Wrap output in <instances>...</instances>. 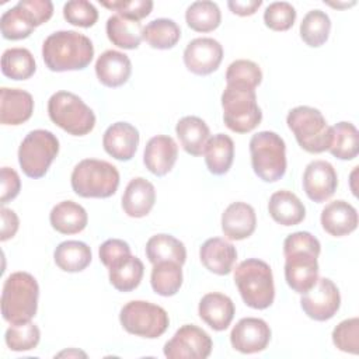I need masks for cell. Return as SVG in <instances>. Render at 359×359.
<instances>
[{
	"label": "cell",
	"mask_w": 359,
	"mask_h": 359,
	"mask_svg": "<svg viewBox=\"0 0 359 359\" xmlns=\"http://www.w3.org/2000/svg\"><path fill=\"white\" fill-rule=\"evenodd\" d=\"M91 248L77 240H67L60 243L53 252L55 264L65 272H81L91 262Z\"/></svg>",
	"instance_id": "obj_33"
},
{
	"label": "cell",
	"mask_w": 359,
	"mask_h": 359,
	"mask_svg": "<svg viewBox=\"0 0 359 359\" xmlns=\"http://www.w3.org/2000/svg\"><path fill=\"white\" fill-rule=\"evenodd\" d=\"M34 112V98L21 88H0V122L17 126L27 122Z\"/></svg>",
	"instance_id": "obj_21"
},
{
	"label": "cell",
	"mask_w": 359,
	"mask_h": 359,
	"mask_svg": "<svg viewBox=\"0 0 359 359\" xmlns=\"http://www.w3.org/2000/svg\"><path fill=\"white\" fill-rule=\"evenodd\" d=\"M100 3L101 6L109 10H115L116 14L135 21H140L142 18L147 17L153 8V1L150 0H130V1L118 0V1H100Z\"/></svg>",
	"instance_id": "obj_46"
},
{
	"label": "cell",
	"mask_w": 359,
	"mask_h": 359,
	"mask_svg": "<svg viewBox=\"0 0 359 359\" xmlns=\"http://www.w3.org/2000/svg\"><path fill=\"white\" fill-rule=\"evenodd\" d=\"M199 258L209 272L223 276L233 271L237 259V250L230 241L222 237H213L208 238L201 245Z\"/></svg>",
	"instance_id": "obj_19"
},
{
	"label": "cell",
	"mask_w": 359,
	"mask_h": 359,
	"mask_svg": "<svg viewBox=\"0 0 359 359\" xmlns=\"http://www.w3.org/2000/svg\"><path fill=\"white\" fill-rule=\"evenodd\" d=\"M180 38L181 28L170 18H156L143 27V39L154 49H171Z\"/></svg>",
	"instance_id": "obj_36"
},
{
	"label": "cell",
	"mask_w": 359,
	"mask_h": 359,
	"mask_svg": "<svg viewBox=\"0 0 359 359\" xmlns=\"http://www.w3.org/2000/svg\"><path fill=\"white\" fill-rule=\"evenodd\" d=\"M198 313L202 321H205L215 331H224L233 321L236 307L233 300L219 292L206 293L198 306Z\"/></svg>",
	"instance_id": "obj_25"
},
{
	"label": "cell",
	"mask_w": 359,
	"mask_h": 359,
	"mask_svg": "<svg viewBox=\"0 0 359 359\" xmlns=\"http://www.w3.org/2000/svg\"><path fill=\"white\" fill-rule=\"evenodd\" d=\"M262 6V0H230L227 7L233 14L247 17L257 13V10Z\"/></svg>",
	"instance_id": "obj_51"
},
{
	"label": "cell",
	"mask_w": 359,
	"mask_h": 359,
	"mask_svg": "<svg viewBox=\"0 0 359 359\" xmlns=\"http://www.w3.org/2000/svg\"><path fill=\"white\" fill-rule=\"evenodd\" d=\"M328 151L339 160H352L359 153V133L353 123L338 122L331 126V143Z\"/></svg>",
	"instance_id": "obj_34"
},
{
	"label": "cell",
	"mask_w": 359,
	"mask_h": 359,
	"mask_svg": "<svg viewBox=\"0 0 359 359\" xmlns=\"http://www.w3.org/2000/svg\"><path fill=\"white\" fill-rule=\"evenodd\" d=\"M177 157L178 146L175 140L167 135H157L146 143L143 163L151 174L164 177L172 170Z\"/></svg>",
	"instance_id": "obj_18"
},
{
	"label": "cell",
	"mask_w": 359,
	"mask_h": 359,
	"mask_svg": "<svg viewBox=\"0 0 359 359\" xmlns=\"http://www.w3.org/2000/svg\"><path fill=\"white\" fill-rule=\"evenodd\" d=\"M42 57L52 72L83 70L94 57V46L77 31H56L43 41Z\"/></svg>",
	"instance_id": "obj_2"
},
{
	"label": "cell",
	"mask_w": 359,
	"mask_h": 359,
	"mask_svg": "<svg viewBox=\"0 0 359 359\" xmlns=\"http://www.w3.org/2000/svg\"><path fill=\"white\" fill-rule=\"evenodd\" d=\"M119 321L123 330L129 334L149 339L158 338L170 325L167 311L163 307L144 300H132L126 303L121 309Z\"/></svg>",
	"instance_id": "obj_11"
},
{
	"label": "cell",
	"mask_w": 359,
	"mask_h": 359,
	"mask_svg": "<svg viewBox=\"0 0 359 359\" xmlns=\"http://www.w3.org/2000/svg\"><path fill=\"white\" fill-rule=\"evenodd\" d=\"M156 202L154 185L143 177L129 181L122 195V209L129 217H144L150 213Z\"/></svg>",
	"instance_id": "obj_24"
},
{
	"label": "cell",
	"mask_w": 359,
	"mask_h": 359,
	"mask_svg": "<svg viewBox=\"0 0 359 359\" xmlns=\"http://www.w3.org/2000/svg\"><path fill=\"white\" fill-rule=\"evenodd\" d=\"M48 115L56 126L73 136L88 135L95 126L93 109L70 91H57L50 95Z\"/></svg>",
	"instance_id": "obj_8"
},
{
	"label": "cell",
	"mask_w": 359,
	"mask_h": 359,
	"mask_svg": "<svg viewBox=\"0 0 359 359\" xmlns=\"http://www.w3.org/2000/svg\"><path fill=\"white\" fill-rule=\"evenodd\" d=\"M49 222L60 234H77L86 229L88 216L81 205L73 201H62L52 208Z\"/></svg>",
	"instance_id": "obj_28"
},
{
	"label": "cell",
	"mask_w": 359,
	"mask_h": 359,
	"mask_svg": "<svg viewBox=\"0 0 359 359\" xmlns=\"http://www.w3.org/2000/svg\"><path fill=\"white\" fill-rule=\"evenodd\" d=\"M132 73L130 59L114 49L102 52L95 62V74L101 84L109 88L123 86Z\"/></svg>",
	"instance_id": "obj_22"
},
{
	"label": "cell",
	"mask_w": 359,
	"mask_h": 359,
	"mask_svg": "<svg viewBox=\"0 0 359 359\" xmlns=\"http://www.w3.org/2000/svg\"><path fill=\"white\" fill-rule=\"evenodd\" d=\"M296 21V10L287 1H273L264 11V22L272 31H287Z\"/></svg>",
	"instance_id": "obj_44"
},
{
	"label": "cell",
	"mask_w": 359,
	"mask_h": 359,
	"mask_svg": "<svg viewBox=\"0 0 359 359\" xmlns=\"http://www.w3.org/2000/svg\"><path fill=\"white\" fill-rule=\"evenodd\" d=\"M320 241L309 231H296L283 241L285 279L296 293H306L318 279Z\"/></svg>",
	"instance_id": "obj_1"
},
{
	"label": "cell",
	"mask_w": 359,
	"mask_h": 359,
	"mask_svg": "<svg viewBox=\"0 0 359 359\" xmlns=\"http://www.w3.org/2000/svg\"><path fill=\"white\" fill-rule=\"evenodd\" d=\"M286 123L299 146L307 153L318 154L328 150L331 126H328L324 115L317 108L299 105L289 111Z\"/></svg>",
	"instance_id": "obj_7"
},
{
	"label": "cell",
	"mask_w": 359,
	"mask_h": 359,
	"mask_svg": "<svg viewBox=\"0 0 359 359\" xmlns=\"http://www.w3.org/2000/svg\"><path fill=\"white\" fill-rule=\"evenodd\" d=\"M70 182L81 198H109L119 187V171L105 160L84 158L73 168Z\"/></svg>",
	"instance_id": "obj_5"
},
{
	"label": "cell",
	"mask_w": 359,
	"mask_h": 359,
	"mask_svg": "<svg viewBox=\"0 0 359 359\" xmlns=\"http://www.w3.org/2000/svg\"><path fill=\"white\" fill-rule=\"evenodd\" d=\"M105 31L108 39L122 49H136L143 39V27L140 21L129 20L119 14H114L107 20Z\"/></svg>",
	"instance_id": "obj_31"
},
{
	"label": "cell",
	"mask_w": 359,
	"mask_h": 359,
	"mask_svg": "<svg viewBox=\"0 0 359 359\" xmlns=\"http://www.w3.org/2000/svg\"><path fill=\"white\" fill-rule=\"evenodd\" d=\"M212 348L213 342L206 331L194 324H185L165 342L163 351L168 359H206Z\"/></svg>",
	"instance_id": "obj_12"
},
{
	"label": "cell",
	"mask_w": 359,
	"mask_h": 359,
	"mask_svg": "<svg viewBox=\"0 0 359 359\" xmlns=\"http://www.w3.org/2000/svg\"><path fill=\"white\" fill-rule=\"evenodd\" d=\"M18 4L27 11L35 27L49 21L53 15V4L49 0H20Z\"/></svg>",
	"instance_id": "obj_48"
},
{
	"label": "cell",
	"mask_w": 359,
	"mask_h": 359,
	"mask_svg": "<svg viewBox=\"0 0 359 359\" xmlns=\"http://www.w3.org/2000/svg\"><path fill=\"white\" fill-rule=\"evenodd\" d=\"M36 63L27 48L6 49L1 56V73L11 80H27L34 76Z\"/></svg>",
	"instance_id": "obj_37"
},
{
	"label": "cell",
	"mask_w": 359,
	"mask_h": 359,
	"mask_svg": "<svg viewBox=\"0 0 359 359\" xmlns=\"http://www.w3.org/2000/svg\"><path fill=\"white\" fill-rule=\"evenodd\" d=\"M334 345L346 353L358 355L359 352V318L352 317L341 321L332 331Z\"/></svg>",
	"instance_id": "obj_43"
},
{
	"label": "cell",
	"mask_w": 359,
	"mask_h": 359,
	"mask_svg": "<svg viewBox=\"0 0 359 359\" xmlns=\"http://www.w3.org/2000/svg\"><path fill=\"white\" fill-rule=\"evenodd\" d=\"M39 286L28 272L7 276L1 292V314L10 324L31 321L38 310Z\"/></svg>",
	"instance_id": "obj_3"
},
{
	"label": "cell",
	"mask_w": 359,
	"mask_h": 359,
	"mask_svg": "<svg viewBox=\"0 0 359 359\" xmlns=\"http://www.w3.org/2000/svg\"><path fill=\"white\" fill-rule=\"evenodd\" d=\"M271 341V328L262 318H241L230 332L231 346L241 353L262 352Z\"/></svg>",
	"instance_id": "obj_16"
},
{
	"label": "cell",
	"mask_w": 359,
	"mask_h": 359,
	"mask_svg": "<svg viewBox=\"0 0 359 359\" xmlns=\"http://www.w3.org/2000/svg\"><path fill=\"white\" fill-rule=\"evenodd\" d=\"M223 59V46L213 38H195L184 50L185 67L196 76H208L217 70Z\"/></svg>",
	"instance_id": "obj_14"
},
{
	"label": "cell",
	"mask_w": 359,
	"mask_h": 359,
	"mask_svg": "<svg viewBox=\"0 0 359 359\" xmlns=\"http://www.w3.org/2000/svg\"><path fill=\"white\" fill-rule=\"evenodd\" d=\"M205 163L213 175L226 174L234 158V142L224 133H216L209 137L205 151Z\"/></svg>",
	"instance_id": "obj_29"
},
{
	"label": "cell",
	"mask_w": 359,
	"mask_h": 359,
	"mask_svg": "<svg viewBox=\"0 0 359 359\" xmlns=\"http://www.w3.org/2000/svg\"><path fill=\"white\" fill-rule=\"evenodd\" d=\"M1 213V233H0V240L1 241H7L10 238H13L18 230L20 226V220L18 216L15 215L14 210L7 209V208H1L0 210Z\"/></svg>",
	"instance_id": "obj_50"
},
{
	"label": "cell",
	"mask_w": 359,
	"mask_h": 359,
	"mask_svg": "<svg viewBox=\"0 0 359 359\" xmlns=\"http://www.w3.org/2000/svg\"><path fill=\"white\" fill-rule=\"evenodd\" d=\"M57 356H83L86 358L87 355L81 351H77V349H70V351H63L60 353H57Z\"/></svg>",
	"instance_id": "obj_52"
},
{
	"label": "cell",
	"mask_w": 359,
	"mask_h": 359,
	"mask_svg": "<svg viewBox=\"0 0 359 359\" xmlns=\"http://www.w3.org/2000/svg\"><path fill=\"white\" fill-rule=\"evenodd\" d=\"M257 227V215L251 205L245 202L230 203L222 215V231L229 240L248 238Z\"/></svg>",
	"instance_id": "obj_20"
},
{
	"label": "cell",
	"mask_w": 359,
	"mask_h": 359,
	"mask_svg": "<svg viewBox=\"0 0 359 359\" xmlns=\"http://www.w3.org/2000/svg\"><path fill=\"white\" fill-rule=\"evenodd\" d=\"M234 283L243 302L255 310L268 309L275 299L271 266L258 258L244 259L234 269Z\"/></svg>",
	"instance_id": "obj_4"
},
{
	"label": "cell",
	"mask_w": 359,
	"mask_h": 359,
	"mask_svg": "<svg viewBox=\"0 0 359 359\" xmlns=\"http://www.w3.org/2000/svg\"><path fill=\"white\" fill-rule=\"evenodd\" d=\"M268 212L271 217L282 226H296L306 217V208L303 202L297 195L287 189H280L271 195Z\"/></svg>",
	"instance_id": "obj_26"
},
{
	"label": "cell",
	"mask_w": 359,
	"mask_h": 359,
	"mask_svg": "<svg viewBox=\"0 0 359 359\" xmlns=\"http://www.w3.org/2000/svg\"><path fill=\"white\" fill-rule=\"evenodd\" d=\"M21 189V180L15 170L10 167L1 168V196L0 203L6 205L7 202L13 201Z\"/></svg>",
	"instance_id": "obj_49"
},
{
	"label": "cell",
	"mask_w": 359,
	"mask_h": 359,
	"mask_svg": "<svg viewBox=\"0 0 359 359\" xmlns=\"http://www.w3.org/2000/svg\"><path fill=\"white\" fill-rule=\"evenodd\" d=\"M175 133L180 139L182 149L191 156H202L206 147V143L210 137V130L206 122L194 115L181 118L177 122Z\"/></svg>",
	"instance_id": "obj_27"
},
{
	"label": "cell",
	"mask_w": 359,
	"mask_h": 359,
	"mask_svg": "<svg viewBox=\"0 0 359 359\" xmlns=\"http://www.w3.org/2000/svg\"><path fill=\"white\" fill-rule=\"evenodd\" d=\"M144 265L135 255H126L108 268L109 283L119 292L135 290L143 278Z\"/></svg>",
	"instance_id": "obj_30"
},
{
	"label": "cell",
	"mask_w": 359,
	"mask_h": 359,
	"mask_svg": "<svg viewBox=\"0 0 359 359\" xmlns=\"http://www.w3.org/2000/svg\"><path fill=\"white\" fill-rule=\"evenodd\" d=\"M182 265L174 261H163L153 265L150 283L153 290L164 297L177 294L182 286Z\"/></svg>",
	"instance_id": "obj_35"
},
{
	"label": "cell",
	"mask_w": 359,
	"mask_h": 359,
	"mask_svg": "<svg viewBox=\"0 0 359 359\" xmlns=\"http://www.w3.org/2000/svg\"><path fill=\"white\" fill-rule=\"evenodd\" d=\"M188 27L196 32L215 31L222 22V13L216 3L209 0L194 1L185 11Z\"/></svg>",
	"instance_id": "obj_38"
},
{
	"label": "cell",
	"mask_w": 359,
	"mask_h": 359,
	"mask_svg": "<svg viewBox=\"0 0 359 359\" xmlns=\"http://www.w3.org/2000/svg\"><path fill=\"white\" fill-rule=\"evenodd\" d=\"M321 226L334 237L351 234L358 227V212L346 201L337 199L324 206L321 210Z\"/></svg>",
	"instance_id": "obj_23"
},
{
	"label": "cell",
	"mask_w": 359,
	"mask_h": 359,
	"mask_svg": "<svg viewBox=\"0 0 359 359\" xmlns=\"http://www.w3.org/2000/svg\"><path fill=\"white\" fill-rule=\"evenodd\" d=\"M139 130L129 122H115L107 128L102 136L104 150L119 161H129L139 146Z\"/></svg>",
	"instance_id": "obj_17"
},
{
	"label": "cell",
	"mask_w": 359,
	"mask_h": 359,
	"mask_svg": "<svg viewBox=\"0 0 359 359\" xmlns=\"http://www.w3.org/2000/svg\"><path fill=\"white\" fill-rule=\"evenodd\" d=\"M41 339V331L32 321L11 324L4 334L7 346L14 352H24L36 348Z\"/></svg>",
	"instance_id": "obj_41"
},
{
	"label": "cell",
	"mask_w": 359,
	"mask_h": 359,
	"mask_svg": "<svg viewBox=\"0 0 359 359\" xmlns=\"http://www.w3.org/2000/svg\"><path fill=\"white\" fill-rule=\"evenodd\" d=\"M300 306L311 320L327 321L339 310L341 294L331 279L318 278L316 285L302 294Z\"/></svg>",
	"instance_id": "obj_13"
},
{
	"label": "cell",
	"mask_w": 359,
	"mask_h": 359,
	"mask_svg": "<svg viewBox=\"0 0 359 359\" xmlns=\"http://www.w3.org/2000/svg\"><path fill=\"white\" fill-rule=\"evenodd\" d=\"M222 108L224 125L236 133L251 132L262 119L255 90L250 87L227 84L222 93Z\"/></svg>",
	"instance_id": "obj_6"
},
{
	"label": "cell",
	"mask_w": 359,
	"mask_h": 359,
	"mask_svg": "<svg viewBox=\"0 0 359 359\" xmlns=\"http://www.w3.org/2000/svg\"><path fill=\"white\" fill-rule=\"evenodd\" d=\"M262 81V72L261 67L247 59H238L229 65L226 72V83L227 84H237L254 88L259 86Z\"/></svg>",
	"instance_id": "obj_42"
},
{
	"label": "cell",
	"mask_w": 359,
	"mask_h": 359,
	"mask_svg": "<svg viewBox=\"0 0 359 359\" xmlns=\"http://www.w3.org/2000/svg\"><path fill=\"white\" fill-rule=\"evenodd\" d=\"M144 252L153 265L163 261H174L184 265L187 261V248L184 243L171 234H156L150 237L146 243Z\"/></svg>",
	"instance_id": "obj_32"
},
{
	"label": "cell",
	"mask_w": 359,
	"mask_h": 359,
	"mask_svg": "<svg viewBox=\"0 0 359 359\" xmlns=\"http://www.w3.org/2000/svg\"><path fill=\"white\" fill-rule=\"evenodd\" d=\"M59 153L57 137L45 129L31 130L18 147V163L22 172L34 180L42 178Z\"/></svg>",
	"instance_id": "obj_10"
},
{
	"label": "cell",
	"mask_w": 359,
	"mask_h": 359,
	"mask_svg": "<svg viewBox=\"0 0 359 359\" xmlns=\"http://www.w3.org/2000/svg\"><path fill=\"white\" fill-rule=\"evenodd\" d=\"M35 28L36 27L34 25L31 17L18 3L1 14L0 29H1L3 38L6 39H10V41L25 39L34 32Z\"/></svg>",
	"instance_id": "obj_40"
},
{
	"label": "cell",
	"mask_w": 359,
	"mask_h": 359,
	"mask_svg": "<svg viewBox=\"0 0 359 359\" xmlns=\"http://www.w3.org/2000/svg\"><path fill=\"white\" fill-rule=\"evenodd\" d=\"M251 165L254 172L265 182H275L286 172V144L275 132L262 130L250 140Z\"/></svg>",
	"instance_id": "obj_9"
},
{
	"label": "cell",
	"mask_w": 359,
	"mask_h": 359,
	"mask_svg": "<svg viewBox=\"0 0 359 359\" xmlns=\"http://www.w3.org/2000/svg\"><path fill=\"white\" fill-rule=\"evenodd\" d=\"M338 187V175L331 163L314 160L303 172V191L313 202L321 203L330 199Z\"/></svg>",
	"instance_id": "obj_15"
},
{
	"label": "cell",
	"mask_w": 359,
	"mask_h": 359,
	"mask_svg": "<svg viewBox=\"0 0 359 359\" xmlns=\"http://www.w3.org/2000/svg\"><path fill=\"white\" fill-rule=\"evenodd\" d=\"M63 17L72 25L90 28L97 22L98 11L87 0H70L63 6Z\"/></svg>",
	"instance_id": "obj_45"
},
{
	"label": "cell",
	"mask_w": 359,
	"mask_h": 359,
	"mask_svg": "<svg viewBox=\"0 0 359 359\" xmlns=\"http://www.w3.org/2000/svg\"><path fill=\"white\" fill-rule=\"evenodd\" d=\"M331 20L321 10L309 11L300 22V36L303 42L311 48L324 45L330 36Z\"/></svg>",
	"instance_id": "obj_39"
},
{
	"label": "cell",
	"mask_w": 359,
	"mask_h": 359,
	"mask_svg": "<svg viewBox=\"0 0 359 359\" xmlns=\"http://www.w3.org/2000/svg\"><path fill=\"white\" fill-rule=\"evenodd\" d=\"M98 254L100 261L104 264V266L109 268L118 259L130 255V247L126 241L121 238H109L100 245Z\"/></svg>",
	"instance_id": "obj_47"
}]
</instances>
